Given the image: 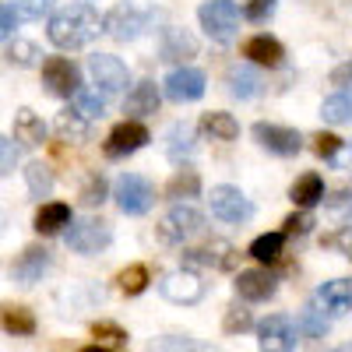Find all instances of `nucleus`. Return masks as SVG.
Here are the masks:
<instances>
[{
  "label": "nucleus",
  "mask_w": 352,
  "mask_h": 352,
  "mask_svg": "<svg viewBox=\"0 0 352 352\" xmlns=\"http://www.w3.org/2000/svg\"><path fill=\"white\" fill-rule=\"evenodd\" d=\"M14 25H18V14L11 4H0V43L14 36Z\"/></svg>",
  "instance_id": "49530a36"
},
{
  "label": "nucleus",
  "mask_w": 352,
  "mask_h": 352,
  "mask_svg": "<svg viewBox=\"0 0 352 352\" xmlns=\"http://www.w3.org/2000/svg\"><path fill=\"white\" fill-rule=\"evenodd\" d=\"M296 331H303V335H310V338H324V335H328V317H324V310H320L317 303H310V307L300 314Z\"/></svg>",
  "instance_id": "f704fd0d"
},
{
  "label": "nucleus",
  "mask_w": 352,
  "mask_h": 352,
  "mask_svg": "<svg viewBox=\"0 0 352 352\" xmlns=\"http://www.w3.org/2000/svg\"><path fill=\"white\" fill-rule=\"evenodd\" d=\"M64 243L81 257H92V254H99L113 243V229L102 219H78V222H71Z\"/></svg>",
  "instance_id": "20e7f679"
},
{
  "label": "nucleus",
  "mask_w": 352,
  "mask_h": 352,
  "mask_svg": "<svg viewBox=\"0 0 352 352\" xmlns=\"http://www.w3.org/2000/svg\"><path fill=\"white\" fill-rule=\"evenodd\" d=\"M50 272V250L46 247H25L21 257L11 264V278L18 285H36Z\"/></svg>",
  "instance_id": "dca6fc26"
},
{
  "label": "nucleus",
  "mask_w": 352,
  "mask_h": 352,
  "mask_svg": "<svg viewBox=\"0 0 352 352\" xmlns=\"http://www.w3.org/2000/svg\"><path fill=\"white\" fill-rule=\"evenodd\" d=\"M144 144H148V127L138 120H124L109 131L102 152H106V159H124V155H134L138 148H144Z\"/></svg>",
  "instance_id": "9b49d317"
},
{
  "label": "nucleus",
  "mask_w": 352,
  "mask_h": 352,
  "mask_svg": "<svg viewBox=\"0 0 352 352\" xmlns=\"http://www.w3.org/2000/svg\"><path fill=\"white\" fill-rule=\"evenodd\" d=\"M197 194H201V176L194 169H180L166 184V197L169 201H184V197H197Z\"/></svg>",
  "instance_id": "cd10ccee"
},
{
  "label": "nucleus",
  "mask_w": 352,
  "mask_h": 352,
  "mask_svg": "<svg viewBox=\"0 0 352 352\" xmlns=\"http://www.w3.org/2000/svg\"><path fill=\"white\" fill-rule=\"evenodd\" d=\"M282 247H285V236L282 232H264V236H257L250 243V257L261 261V264H275L282 257Z\"/></svg>",
  "instance_id": "c85d7f7f"
},
{
  "label": "nucleus",
  "mask_w": 352,
  "mask_h": 352,
  "mask_svg": "<svg viewBox=\"0 0 352 352\" xmlns=\"http://www.w3.org/2000/svg\"><path fill=\"white\" fill-rule=\"evenodd\" d=\"M184 264H197V268H215V272H229L236 264V247L229 240H204L201 247L184 250Z\"/></svg>",
  "instance_id": "ddd939ff"
},
{
  "label": "nucleus",
  "mask_w": 352,
  "mask_h": 352,
  "mask_svg": "<svg viewBox=\"0 0 352 352\" xmlns=\"http://www.w3.org/2000/svg\"><path fill=\"white\" fill-rule=\"evenodd\" d=\"M99 32H102V18L88 4H71L64 11H56L50 18V28H46L50 43L60 46V50H81V46L92 43Z\"/></svg>",
  "instance_id": "f257e3e1"
},
{
  "label": "nucleus",
  "mask_w": 352,
  "mask_h": 352,
  "mask_svg": "<svg viewBox=\"0 0 352 352\" xmlns=\"http://www.w3.org/2000/svg\"><path fill=\"white\" fill-rule=\"evenodd\" d=\"M208 88V78H204L197 67H176L169 78H166V96L173 102H194L204 96Z\"/></svg>",
  "instance_id": "2eb2a0df"
},
{
  "label": "nucleus",
  "mask_w": 352,
  "mask_h": 352,
  "mask_svg": "<svg viewBox=\"0 0 352 352\" xmlns=\"http://www.w3.org/2000/svg\"><path fill=\"white\" fill-rule=\"evenodd\" d=\"M201 134H208L212 141H236L240 138V124L232 120V113L212 109L201 116Z\"/></svg>",
  "instance_id": "393cba45"
},
{
  "label": "nucleus",
  "mask_w": 352,
  "mask_h": 352,
  "mask_svg": "<svg viewBox=\"0 0 352 352\" xmlns=\"http://www.w3.org/2000/svg\"><path fill=\"white\" fill-rule=\"evenodd\" d=\"M190 155H194V131L187 124H176L169 131V159L173 162H184Z\"/></svg>",
  "instance_id": "2f4dec72"
},
{
  "label": "nucleus",
  "mask_w": 352,
  "mask_h": 352,
  "mask_svg": "<svg viewBox=\"0 0 352 352\" xmlns=\"http://www.w3.org/2000/svg\"><path fill=\"white\" fill-rule=\"evenodd\" d=\"M197 21L212 43H229L240 28V8L232 0H204L197 8Z\"/></svg>",
  "instance_id": "f03ea898"
},
{
  "label": "nucleus",
  "mask_w": 352,
  "mask_h": 352,
  "mask_svg": "<svg viewBox=\"0 0 352 352\" xmlns=\"http://www.w3.org/2000/svg\"><path fill=\"white\" fill-rule=\"evenodd\" d=\"M254 138L264 152H272V155H296L303 148V138L300 131H292V127H282V124H254Z\"/></svg>",
  "instance_id": "4468645a"
},
{
  "label": "nucleus",
  "mask_w": 352,
  "mask_h": 352,
  "mask_svg": "<svg viewBox=\"0 0 352 352\" xmlns=\"http://www.w3.org/2000/svg\"><path fill=\"white\" fill-rule=\"evenodd\" d=\"M229 92L236 96V99H254V96L261 92V81H257V74L247 71V67H232V71H229Z\"/></svg>",
  "instance_id": "473e14b6"
},
{
  "label": "nucleus",
  "mask_w": 352,
  "mask_h": 352,
  "mask_svg": "<svg viewBox=\"0 0 352 352\" xmlns=\"http://www.w3.org/2000/svg\"><path fill=\"white\" fill-rule=\"evenodd\" d=\"M190 56H197V39L187 32V28H166L162 32V60L173 64H187Z\"/></svg>",
  "instance_id": "aec40b11"
},
{
  "label": "nucleus",
  "mask_w": 352,
  "mask_h": 352,
  "mask_svg": "<svg viewBox=\"0 0 352 352\" xmlns=\"http://www.w3.org/2000/svg\"><path fill=\"white\" fill-rule=\"evenodd\" d=\"M243 14L250 21H268L275 14V0H250V4L243 8Z\"/></svg>",
  "instance_id": "a18cd8bd"
},
{
  "label": "nucleus",
  "mask_w": 352,
  "mask_h": 352,
  "mask_svg": "<svg viewBox=\"0 0 352 352\" xmlns=\"http://www.w3.org/2000/svg\"><path fill=\"white\" fill-rule=\"evenodd\" d=\"M159 292L169 300V303H184V307H194L204 300V282L201 275L180 268V272H169L162 282H159Z\"/></svg>",
  "instance_id": "f8f14e48"
},
{
  "label": "nucleus",
  "mask_w": 352,
  "mask_h": 352,
  "mask_svg": "<svg viewBox=\"0 0 352 352\" xmlns=\"http://www.w3.org/2000/svg\"><path fill=\"white\" fill-rule=\"evenodd\" d=\"M18 162V148H14V141L0 134V176H8Z\"/></svg>",
  "instance_id": "c03bdc74"
},
{
  "label": "nucleus",
  "mask_w": 352,
  "mask_h": 352,
  "mask_svg": "<svg viewBox=\"0 0 352 352\" xmlns=\"http://www.w3.org/2000/svg\"><path fill=\"white\" fill-rule=\"evenodd\" d=\"M14 14L18 18H25V21H39L43 14H50V8H53V0H14Z\"/></svg>",
  "instance_id": "ea45409f"
},
{
  "label": "nucleus",
  "mask_w": 352,
  "mask_h": 352,
  "mask_svg": "<svg viewBox=\"0 0 352 352\" xmlns=\"http://www.w3.org/2000/svg\"><path fill=\"white\" fill-rule=\"evenodd\" d=\"M331 85H338V88H352V60H345V64H338V67L331 71Z\"/></svg>",
  "instance_id": "09e8293b"
},
{
  "label": "nucleus",
  "mask_w": 352,
  "mask_h": 352,
  "mask_svg": "<svg viewBox=\"0 0 352 352\" xmlns=\"http://www.w3.org/2000/svg\"><path fill=\"white\" fill-rule=\"evenodd\" d=\"M159 102H162V96H159L155 81H138L134 92H131L127 102H124V113L131 116V120H141V116L159 113Z\"/></svg>",
  "instance_id": "6ab92c4d"
},
{
  "label": "nucleus",
  "mask_w": 352,
  "mask_h": 352,
  "mask_svg": "<svg viewBox=\"0 0 352 352\" xmlns=\"http://www.w3.org/2000/svg\"><path fill=\"white\" fill-rule=\"evenodd\" d=\"M148 282H152V275H148L144 264H131V268H124L120 275H116V285H120L124 296H141V292L148 289Z\"/></svg>",
  "instance_id": "c756f323"
},
{
  "label": "nucleus",
  "mask_w": 352,
  "mask_h": 352,
  "mask_svg": "<svg viewBox=\"0 0 352 352\" xmlns=\"http://www.w3.org/2000/svg\"><path fill=\"white\" fill-rule=\"evenodd\" d=\"M25 180H28V190H32V197H50V190H53V169L36 159V162L25 166Z\"/></svg>",
  "instance_id": "7c9ffc66"
},
{
  "label": "nucleus",
  "mask_w": 352,
  "mask_h": 352,
  "mask_svg": "<svg viewBox=\"0 0 352 352\" xmlns=\"http://www.w3.org/2000/svg\"><path fill=\"white\" fill-rule=\"evenodd\" d=\"M43 85L50 96H60V99H74L81 92V71L74 60L67 56H46L43 60Z\"/></svg>",
  "instance_id": "423d86ee"
},
{
  "label": "nucleus",
  "mask_w": 352,
  "mask_h": 352,
  "mask_svg": "<svg viewBox=\"0 0 352 352\" xmlns=\"http://www.w3.org/2000/svg\"><path fill=\"white\" fill-rule=\"evenodd\" d=\"M106 197H109L106 176H102V173H88V180H85V187H81V204H85V208H99Z\"/></svg>",
  "instance_id": "c9c22d12"
},
{
  "label": "nucleus",
  "mask_w": 352,
  "mask_h": 352,
  "mask_svg": "<svg viewBox=\"0 0 352 352\" xmlns=\"http://www.w3.org/2000/svg\"><path fill=\"white\" fill-rule=\"evenodd\" d=\"M314 303L324 310V314H331V317L349 314V310H352V282H349V278H331V282H324V285L317 289Z\"/></svg>",
  "instance_id": "a211bd4d"
},
{
  "label": "nucleus",
  "mask_w": 352,
  "mask_h": 352,
  "mask_svg": "<svg viewBox=\"0 0 352 352\" xmlns=\"http://www.w3.org/2000/svg\"><path fill=\"white\" fill-rule=\"evenodd\" d=\"M243 56H247L250 64H257V67H278L282 56H285V50H282V43L272 39V36H254V39L243 43Z\"/></svg>",
  "instance_id": "412c9836"
},
{
  "label": "nucleus",
  "mask_w": 352,
  "mask_h": 352,
  "mask_svg": "<svg viewBox=\"0 0 352 352\" xmlns=\"http://www.w3.org/2000/svg\"><path fill=\"white\" fill-rule=\"evenodd\" d=\"M275 275L268 268H250V272H240L236 275V292L247 300V303H264V300H272L275 296Z\"/></svg>",
  "instance_id": "f3484780"
},
{
  "label": "nucleus",
  "mask_w": 352,
  "mask_h": 352,
  "mask_svg": "<svg viewBox=\"0 0 352 352\" xmlns=\"http://www.w3.org/2000/svg\"><path fill=\"white\" fill-rule=\"evenodd\" d=\"M342 352H352V349H342Z\"/></svg>",
  "instance_id": "603ef678"
},
{
  "label": "nucleus",
  "mask_w": 352,
  "mask_h": 352,
  "mask_svg": "<svg viewBox=\"0 0 352 352\" xmlns=\"http://www.w3.org/2000/svg\"><path fill=\"white\" fill-rule=\"evenodd\" d=\"M39 60V50L36 43H28V39H14L8 46V64H18V67H32Z\"/></svg>",
  "instance_id": "58836bf2"
},
{
  "label": "nucleus",
  "mask_w": 352,
  "mask_h": 352,
  "mask_svg": "<svg viewBox=\"0 0 352 352\" xmlns=\"http://www.w3.org/2000/svg\"><path fill=\"white\" fill-rule=\"evenodd\" d=\"M222 328H226V335H243V331H250V328H254V317H250V310H247V307L232 303V307L226 310Z\"/></svg>",
  "instance_id": "4c0bfd02"
},
{
  "label": "nucleus",
  "mask_w": 352,
  "mask_h": 352,
  "mask_svg": "<svg viewBox=\"0 0 352 352\" xmlns=\"http://www.w3.org/2000/svg\"><path fill=\"white\" fill-rule=\"evenodd\" d=\"M324 243H328V247H342V250H345V257L352 261V240H342V236H328Z\"/></svg>",
  "instance_id": "8fccbe9b"
},
{
  "label": "nucleus",
  "mask_w": 352,
  "mask_h": 352,
  "mask_svg": "<svg viewBox=\"0 0 352 352\" xmlns=\"http://www.w3.org/2000/svg\"><path fill=\"white\" fill-rule=\"evenodd\" d=\"M14 141L25 144V148H36V144L46 141V124H43L28 106H21V109L14 113Z\"/></svg>",
  "instance_id": "4be33fe9"
},
{
  "label": "nucleus",
  "mask_w": 352,
  "mask_h": 352,
  "mask_svg": "<svg viewBox=\"0 0 352 352\" xmlns=\"http://www.w3.org/2000/svg\"><path fill=\"white\" fill-rule=\"evenodd\" d=\"M78 116H85V120L88 124H92V120H99V116H102V109H106V102H102V96L99 92H78L74 96V106H71Z\"/></svg>",
  "instance_id": "e433bc0d"
},
{
  "label": "nucleus",
  "mask_w": 352,
  "mask_h": 352,
  "mask_svg": "<svg viewBox=\"0 0 352 352\" xmlns=\"http://www.w3.org/2000/svg\"><path fill=\"white\" fill-rule=\"evenodd\" d=\"M56 131H60L64 141H85L88 138V120L78 116L74 109H64L60 116H56Z\"/></svg>",
  "instance_id": "72a5a7b5"
},
{
  "label": "nucleus",
  "mask_w": 352,
  "mask_h": 352,
  "mask_svg": "<svg viewBox=\"0 0 352 352\" xmlns=\"http://www.w3.org/2000/svg\"><path fill=\"white\" fill-rule=\"evenodd\" d=\"M144 25H148V14L124 0V4H116V8L102 18V32H109L113 39H120V43H131V39L141 36Z\"/></svg>",
  "instance_id": "9d476101"
},
{
  "label": "nucleus",
  "mask_w": 352,
  "mask_h": 352,
  "mask_svg": "<svg viewBox=\"0 0 352 352\" xmlns=\"http://www.w3.org/2000/svg\"><path fill=\"white\" fill-rule=\"evenodd\" d=\"M289 197H292V204H296V208L310 212L314 204H320V201H324V180H320L317 173H303L300 180L289 187Z\"/></svg>",
  "instance_id": "b1692460"
},
{
  "label": "nucleus",
  "mask_w": 352,
  "mask_h": 352,
  "mask_svg": "<svg viewBox=\"0 0 352 352\" xmlns=\"http://www.w3.org/2000/svg\"><path fill=\"white\" fill-rule=\"evenodd\" d=\"M88 74H92V85L102 88L106 96L124 92V88L131 85L127 64L120 60V56H113V53H92L88 56Z\"/></svg>",
  "instance_id": "0eeeda50"
},
{
  "label": "nucleus",
  "mask_w": 352,
  "mask_h": 352,
  "mask_svg": "<svg viewBox=\"0 0 352 352\" xmlns=\"http://www.w3.org/2000/svg\"><path fill=\"white\" fill-rule=\"evenodd\" d=\"M71 208L64 201H50L43 204V208L36 212V232H43V236H53V232H60L64 226H71Z\"/></svg>",
  "instance_id": "a878e982"
},
{
  "label": "nucleus",
  "mask_w": 352,
  "mask_h": 352,
  "mask_svg": "<svg viewBox=\"0 0 352 352\" xmlns=\"http://www.w3.org/2000/svg\"><path fill=\"white\" fill-rule=\"evenodd\" d=\"M320 116L328 124H352V88H342V92L328 96L320 102Z\"/></svg>",
  "instance_id": "bb28decb"
},
{
  "label": "nucleus",
  "mask_w": 352,
  "mask_h": 352,
  "mask_svg": "<svg viewBox=\"0 0 352 352\" xmlns=\"http://www.w3.org/2000/svg\"><path fill=\"white\" fill-rule=\"evenodd\" d=\"M0 328H4L8 335L28 338V335H36V314L28 307H21V303H4L0 307Z\"/></svg>",
  "instance_id": "5701e85b"
},
{
  "label": "nucleus",
  "mask_w": 352,
  "mask_h": 352,
  "mask_svg": "<svg viewBox=\"0 0 352 352\" xmlns=\"http://www.w3.org/2000/svg\"><path fill=\"white\" fill-rule=\"evenodd\" d=\"M201 229H204V215L197 208H190V204H176V208H169L159 222V240L169 243V247H180L190 236H197Z\"/></svg>",
  "instance_id": "39448f33"
},
{
  "label": "nucleus",
  "mask_w": 352,
  "mask_h": 352,
  "mask_svg": "<svg viewBox=\"0 0 352 352\" xmlns=\"http://www.w3.org/2000/svg\"><path fill=\"white\" fill-rule=\"evenodd\" d=\"M257 345L261 352H292L296 349V324L285 314H272L257 324Z\"/></svg>",
  "instance_id": "1a4fd4ad"
},
{
  "label": "nucleus",
  "mask_w": 352,
  "mask_h": 352,
  "mask_svg": "<svg viewBox=\"0 0 352 352\" xmlns=\"http://www.w3.org/2000/svg\"><path fill=\"white\" fill-rule=\"evenodd\" d=\"M282 226H285V229H282V236H303V232H310L314 219H310V212H300V215H289Z\"/></svg>",
  "instance_id": "37998d69"
},
{
  "label": "nucleus",
  "mask_w": 352,
  "mask_h": 352,
  "mask_svg": "<svg viewBox=\"0 0 352 352\" xmlns=\"http://www.w3.org/2000/svg\"><path fill=\"white\" fill-rule=\"evenodd\" d=\"M155 349H159V352H194L197 345H194V342H190V338L184 335V338H176V342H166V338H155V342H152V352H155Z\"/></svg>",
  "instance_id": "de8ad7c7"
},
{
  "label": "nucleus",
  "mask_w": 352,
  "mask_h": 352,
  "mask_svg": "<svg viewBox=\"0 0 352 352\" xmlns=\"http://www.w3.org/2000/svg\"><path fill=\"white\" fill-rule=\"evenodd\" d=\"M81 352H113V349H106V345H85Z\"/></svg>",
  "instance_id": "3c124183"
},
{
  "label": "nucleus",
  "mask_w": 352,
  "mask_h": 352,
  "mask_svg": "<svg viewBox=\"0 0 352 352\" xmlns=\"http://www.w3.org/2000/svg\"><path fill=\"white\" fill-rule=\"evenodd\" d=\"M92 335H96L99 342H109V345H124V342H127V331H124L120 324H113V320H96Z\"/></svg>",
  "instance_id": "a19ab883"
},
{
  "label": "nucleus",
  "mask_w": 352,
  "mask_h": 352,
  "mask_svg": "<svg viewBox=\"0 0 352 352\" xmlns=\"http://www.w3.org/2000/svg\"><path fill=\"white\" fill-rule=\"evenodd\" d=\"M208 204H212V215L222 219V222H229V226H240V222H247L254 215V204L247 201V194L240 187H229V184L212 187Z\"/></svg>",
  "instance_id": "6e6552de"
},
{
  "label": "nucleus",
  "mask_w": 352,
  "mask_h": 352,
  "mask_svg": "<svg viewBox=\"0 0 352 352\" xmlns=\"http://www.w3.org/2000/svg\"><path fill=\"white\" fill-rule=\"evenodd\" d=\"M342 148H345V141H342V138H335V134H324V131H320V134H314V152H317L320 159H335Z\"/></svg>",
  "instance_id": "79ce46f5"
},
{
  "label": "nucleus",
  "mask_w": 352,
  "mask_h": 352,
  "mask_svg": "<svg viewBox=\"0 0 352 352\" xmlns=\"http://www.w3.org/2000/svg\"><path fill=\"white\" fill-rule=\"evenodd\" d=\"M113 197H116V208L124 215H144V212H152V204H155V187L138 173H124L113 187Z\"/></svg>",
  "instance_id": "7ed1b4c3"
}]
</instances>
